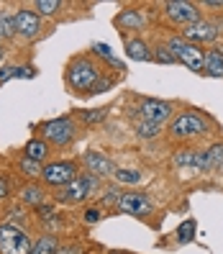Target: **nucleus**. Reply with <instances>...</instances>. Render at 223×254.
<instances>
[{
    "label": "nucleus",
    "mask_w": 223,
    "mask_h": 254,
    "mask_svg": "<svg viewBox=\"0 0 223 254\" xmlns=\"http://www.w3.org/2000/svg\"><path fill=\"white\" fill-rule=\"evenodd\" d=\"M103 67L93 54H77L72 57L64 67V85L72 95H87L93 90V85L103 74Z\"/></svg>",
    "instance_id": "nucleus-1"
},
{
    "label": "nucleus",
    "mask_w": 223,
    "mask_h": 254,
    "mask_svg": "<svg viewBox=\"0 0 223 254\" xmlns=\"http://www.w3.org/2000/svg\"><path fill=\"white\" fill-rule=\"evenodd\" d=\"M211 128H213V121L205 111L182 108V111H177L174 118L167 124V136L172 141H192V139L208 136Z\"/></svg>",
    "instance_id": "nucleus-2"
},
{
    "label": "nucleus",
    "mask_w": 223,
    "mask_h": 254,
    "mask_svg": "<svg viewBox=\"0 0 223 254\" xmlns=\"http://www.w3.org/2000/svg\"><path fill=\"white\" fill-rule=\"evenodd\" d=\"M39 136L54 149H64L80 136V126L72 116H56V118L39 124Z\"/></svg>",
    "instance_id": "nucleus-3"
},
{
    "label": "nucleus",
    "mask_w": 223,
    "mask_h": 254,
    "mask_svg": "<svg viewBox=\"0 0 223 254\" xmlns=\"http://www.w3.org/2000/svg\"><path fill=\"white\" fill-rule=\"evenodd\" d=\"M165 44H167V49L172 52V57H174L177 64L187 67L190 72H195V74H203V67H205V49H203V47L187 41L182 34L167 36Z\"/></svg>",
    "instance_id": "nucleus-4"
},
{
    "label": "nucleus",
    "mask_w": 223,
    "mask_h": 254,
    "mask_svg": "<svg viewBox=\"0 0 223 254\" xmlns=\"http://www.w3.org/2000/svg\"><path fill=\"white\" fill-rule=\"evenodd\" d=\"M100 185H103L100 177H95V175H80V177H74L69 185L54 190V200L64 203V205H80L87 198H95V190Z\"/></svg>",
    "instance_id": "nucleus-5"
},
{
    "label": "nucleus",
    "mask_w": 223,
    "mask_h": 254,
    "mask_svg": "<svg viewBox=\"0 0 223 254\" xmlns=\"http://www.w3.org/2000/svg\"><path fill=\"white\" fill-rule=\"evenodd\" d=\"M74 177H80L77 162H72V159H56V162H47V164H44L41 185L44 188H52V190H59V188L69 185Z\"/></svg>",
    "instance_id": "nucleus-6"
},
{
    "label": "nucleus",
    "mask_w": 223,
    "mask_h": 254,
    "mask_svg": "<svg viewBox=\"0 0 223 254\" xmlns=\"http://www.w3.org/2000/svg\"><path fill=\"white\" fill-rule=\"evenodd\" d=\"M162 10V16H165L172 26H177L182 31L185 26L190 23H195L203 18V10L198 3H190V0H167V3H162L159 5Z\"/></svg>",
    "instance_id": "nucleus-7"
},
{
    "label": "nucleus",
    "mask_w": 223,
    "mask_h": 254,
    "mask_svg": "<svg viewBox=\"0 0 223 254\" xmlns=\"http://www.w3.org/2000/svg\"><path fill=\"white\" fill-rule=\"evenodd\" d=\"M136 116L141 121H149V124H157L165 128L172 118H174V106L169 100H159V98H139L136 100Z\"/></svg>",
    "instance_id": "nucleus-8"
},
{
    "label": "nucleus",
    "mask_w": 223,
    "mask_h": 254,
    "mask_svg": "<svg viewBox=\"0 0 223 254\" xmlns=\"http://www.w3.org/2000/svg\"><path fill=\"white\" fill-rule=\"evenodd\" d=\"M180 34H182L187 41H192V44H198V47L208 49V47H216V41H218L221 34H223V26H221L218 21H213V18L203 16L200 21L185 26Z\"/></svg>",
    "instance_id": "nucleus-9"
},
{
    "label": "nucleus",
    "mask_w": 223,
    "mask_h": 254,
    "mask_svg": "<svg viewBox=\"0 0 223 254\" xmlns=\"http://www.w3.org/2000/svg\"><path fill=\"white\" fill-rule=\"evenodd\" d=\"M149 23V13L141 5H123L121 10L113 16V26L121 31L123 36H141V31Z\"/></svg>",
    "instance_id": "nucleus-10"
},
{
    "label": "nucleus",
    "mask_w": 223,
    "mask_h": 254,
    "mask_svg": "<svg viewBox=\"0 0 223 254\" xmlns=\"http://www.w3.org/2000/svg\"><path fill=\"white\" fill-rule=\"evenodd\" d=\"M34 247V239L23 226L0 223V254H28Z\"/></svg>",
    "instance_id": "nucleus-11"
},
{
    "label": "nucleus",
    "mask_w": 223,
    "mask_h": 254,
    "mask_svg": "<svg viewBox=\"0 0 223 254\" xmlns=\"http://www.w3.org/2000/svg\"><path fill=\"white\" fill-rule=\"evenodd\" d=\"M13 23H16V36H21L26 41L39 39L41 31H44L41 16L34 8H28V5H18L16 10H13Z\"/></svg>",
    "instance_id": "nucleus-12"
},
{
    "label": "nucleus",
    "mask_w": 223,
    "mask_h": 254,
    "mask_svg": "<svg viewBox=\"0 0 223 254\" xmlns=\"http://www.w3.org/2000/svg\"><path fill=\"white\" fill-rule=\"evenodd\" d=\"M115 211H121L126 216H133V218H149L154 211V203L146 192H139V190H131V192H121V198L115 203Z\"/></svg>",
    "instance_id": "nucleus-13"
},
{
    "label": "nucleus",
    "mask_w": 223,
    "mask_h": 254,
    "mask_svg": "<svg viewBox=\"0 0 223 254\" xmlns=\"http://www.w3.org/2000/svg\"><path fill=\"white\" fill-rule=\"evenodd\" d=\"M82 167L87 170V175H95V177H111L113 175V162L106 152H98V149H90V152L82 154Z\"/></svg>",
    "instance_id": "nucleus-14"
},
{
    "label": "nucleus",
    "mask_w": 223,
    "mask_h": 254,
    "mask_svg": "<svg viewBox=\"0 0 223 254\" xmlns=\"http://www.w3.org/2000/svg\"><path fill=\"white\" fill-rule=\"evenodd\" d=\"M123 49L131 62H152V44L144 36H123Z\"/></svg>",
    "instance_id": "nucleus-15"
},
{
    "label": "nucleus",
    "mask_w": 223,
    "mask_h": 254,
    "mask_svg": "<svg viewBox=\"0 0 223 254\" xmlns=\"http://www.w3.org/2000/svg\"><path fill=\"white\" fill-rule=\"evenodd\" d=\"M21 157H26V159H34V162H39V164H47L49 162V157H52V146L44 141L41 136H31L26 144H23V149H21Z\"/></svg>",
    "instance_id": "nucleus-16"
},
{
    "label": "nucleus",
    "mask_w": 223,
    "mask_h": 254,
    "mask_svg": "<svg viewBox=\"0 0 223 254\" xmlns=\"http://www.w3.org/2000/svg\"><path fill=\"white\" fill-rule=\"evenodd\" d=\"M93 57H95V59H100V62L106 64V67H111L113 72H121V74L126 72V64H123L121 59H118V57L113 54V49L108 47L106 41H95V44H93Z\"/></svg>",
    "instance_id": "nucleus-17"
},
{
    "label": "nucleus",
    "mask_w": 223,
    "mask_h": 254,
    "mask_svg": "<svg viewBox=\"0 0 223 254\" xmlns=\"http://www.w3.org/2000/svg\"><path fill=\"white\" fill-rule=\"evenodd\" d=\"M203 74L208 77H223V47H208L205 49V67Z\"/></svg>",
    "instance_id": "nucleus-18"
},
{
    "label": "nucleus",
    "mask_w": 223,
    "mask_h": 254,
    "mask_svg": "<svg viewBox=\"0 0 223 254\" xmlns=\"http://www.w3.org/2000/svg\"><path fill=\"white\" fill-rule=\"evenodd\" d=\"M18 77H26V80L36 77V67L31 64H3L0 67V85H5L8 80H18Z\"/></svg>",
    "instance_id": "nucleus-19"
},
{
    "label": "nucleus",
    "mask_w": 223,
    "mask_h": 254,
    "mask_svg": "<svg viewBox=\"0 0 223 254\" xmlns=\"http://www.w3.org/2000/svg\"><path fill=\"white\" fill-rule=\"evenodd\" d=\"M18 195L26 205H31V208H39L41 203H47V190H44V185H39V183H26Z\"/></svg>",
    "instance_id": "nucleus-20"
},
{
    "label": "nucleus",
    "mask_w": 223,
    "mask_h": 254,
    "mask_svg": "<svg viewBox=\"0 0 223 254\" xmlns=\"http://www.w3.org/2000/svg\"><path fill=\"white\" fill-rule=\"evenodd\" d=\"M172 164L177 170H187V172H192V175H198V170H195V149H177V152L172 154Z\"/></svg>",
    "instance_id": "nucleus-21"
},
{
    "label": "nucleus",
    "mask_w": 223,
    "mask_h": 254,
    "mask_svg": "<svg viewBox=\"0 0 223 254\" xmlns=\"http://www.w3.org/2000/svg\"><path fill=\"white\" fill-rule=\"evenodd\" d=\"M56 249H59V236L47 231V234H41L34 242V247H31L28 254H56Z\"/></svg>",
    "instance_id": "nucleus-22"
},
{
    "label": "nucleus",
    "mask_w": 223,
    "mask_h": 254,
    "mask_svg": "<svg viewBox=\"0 0 223 254\" xmlns=\"http://www.w3.org/2000/svg\"><path fill=\"white\" fill-rule=\"evenodd\" d=\"M18 172L26 177L28 183H39L41 172H44V164H39L34 159H26V157H18Z\"/></svg>",
    "instance_id": "nucleus-23"
},
{
    "label": "nucleus",
    "mask_w": 223,
    "mask_h": 254,
    "mask_svg": "<svg viewBox=\"0 0 223 254\" xmlns=\"http://www.w3.org/2000/svg\"><path fill=\"white\" fill-rule=\"evenodd\" d=\"M113 180L118 185H139L144 180V172L141 170H131V167H115L113 170Z\"/></svg>",
    "instance_id": "nucleus-24"
},
{
    "label": "nucleus",
    "mask_w": 223,
    "mask_h": 254,
    "mask_svg": "<svg viewBox=\"0 0 223 254\" xmlns=\"http://www.w3.org/2000/svg\"><path fill=\"white\" fill-rule=\"evenodd\" d=\"M133 133H136V139H141V141H154V139H159V133H162V126H157V124H149V121H139L133 124Z\"/></svg>",
    "instance_id": "nucleus-25"
},
{
    "label": "nucleus",
    "mask_w": 223,
    "mask_h": 254,
    "mask_svg": "<svg viewBox=\"0 0 223 254\" xmlns=\"http://www.w3.org/2000/svg\"><path fill=\"white\" fill-rule=\"evenodd\" d=\"M34 213L41 223H47V226L56 229L59 226V216H56V203H41L39 208H34Z\"/></svg>",
    "instance_id": "nucleus-26"
},
{
    "label": "nucleus",
    "mask_w": 223,
    "mask_h": 254,
    "mask_svg": "<svg viewBox=\"0 0 223 254\" xmlns=\"http://www.w3.org/2000/svg\"><path fill=\"white\" fill-rule=\"evenodd\" d=\"M177 244H190L192 239L198 236V223H195V218H187V221H182L180 226H177Z\"/></svg>",
    "instance_id": "nucleus-27"
},
{
    "label": "nucleus",
    "mask_w": 223,
    "mask_h": 254,
    "mask_svg": "<svg viewBox=\"0 0 223 254\" xmlns=\"http://www.w3.org/2000/svg\"><path fill=\"white\" fill-rule=\"evenodd\" d=\"M208 152V164H211V172H223V141H213L205 149Z\"/></svg>",
    "instance_id": "nucleus-28"
},
{
    "label": "nucleus",
    "mask_w": 223,
    "mask_h": 254,
    "mask_svg": "<svg viewBox=\"0 0 223 254\" xmlns=\"http://www.w3.org/2000/svg\"><path fill=\"white\" fill-rule=\"evenodd\" d=\"M152 62H157V64H177L174 62V57H172V52L167 49V44L165 41H157V44H152Z\"/></svg>",
    "instance_id": "nucleus-29"
},
{
    "label": "nucleus",
    "mask_w": 223,
    "mask_h": 254,
    "mask_svg": "<svg viewBox=\"0 0 223 254\" xmlns=\"http://www.w3.org/2000/svg\"><path fill=\"white\" fill-rule=\"evenodd\" d=\"M115 82H118V77L113 72H108V69H103V74L98 77V82L93 85V90L87 93V95H100V93H108V90H113L115 87Z\"/></svg>",
    "instance_id": "nucleus-30"
},
{
    "label": "nucleus",
    "mask_w": 223,
    "mask_h": 254,
    "mask_svg": "<svg viewBox=\"0 0 223 254\" xmlns=\"http://www.w3.org/2000/svg\"><path fill=\"white\" fill-rule=\"evenodd\" d=\"M31 8L39 13L41 18H47V16H56V13L64 8V3H62V0H36Z\"/></svg>",
    "instance_id": "nucleus-31"
},
{
    "label": "nucleus",
    "mask_w": 223,
    "mask_h": 254,
    "mask_svg": "<svg viewBox=\"0 0 223 254\" xmlns=\"http://www.w3.org/2000/svg\"><path fill=\"white\" fill-rule=\"evenodd\" d=\"M106 116H108V108H87V111H80V124L95 126L106 121Z\"/></svg>",
    "instance_id": "nucleus-32"
},
{
    "label": "nucleus",
    "mask_w": 223,
    "mask_h": 254,
    "mask_svg": "<svg viewBox=\"0 0 223 254\" xmlns=\"http://www.w3.org/2000/svg\"><path fill=\"white\" fill-rule=\"evenodd\" d=\"M16 36V23H13V13L0 10V41Z\"/></svg>",
    "instance_id": "nucleus-33"
},
{
    "label": "nucleus",
    "mask_w": 223,
    "mask_h": 254,
    "mask_svg": "<svg viewBox=\"0 0 223 254\" xmlns=\"http://www.w3.org/2000/svg\"><path fill=\"white\" fill-rule=\"evenodd\" d=\"M100 218H103V208L100 205L85 208V213H82V223H85V226H95V223H100Z\"/></svg>",
    "instance_id": "nucleus-34"
},
{
    "label": "nucleus",
    "mask_w": 223,
    "mask_h": 254,
    "mask_svg": "<svg viewBox=\"0 0 223 254\" xmlns=\"http://www.w3.org/2000/svg\"><path fill=\"white\" fill-rule=\"evenodd\" d=\"M56 254H85V247L80 242H67V244H59Z\"/></svg>",
    "instance_id": "nucleus-35"
},
{
    "label": "nucleus",
    "mask_w": 223,
    "mask_h": 254,
    "mask_svg": "<svg viewBox=\"0 0 223 254\" xmlns=\"http://www.w3.org/2000/svg\"><path fill=\"white\" fill-rule=\"evenodd\" d=\"M8 195H10V180H8V175L0 172V203L8 200Z\"/></svg>",
    "instance_id": "nucleus-36"
},
{
    "label": "nucleus",
    "mask_w": 223,
    "mask_h": 254,
    "mask_svg": "<svg viewBox=\"0 0 223 254\" xmlns=\"http://www.w3.org/2000/svg\"><path fill=\"white\" fill-rule=\"evenodd\" d=\"M3 59H5V47H3V41H0V67H3Z\"/></svg>",
    "instance_id": "nucleus-37"
}]
</instances>
